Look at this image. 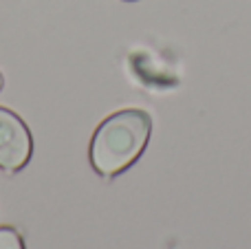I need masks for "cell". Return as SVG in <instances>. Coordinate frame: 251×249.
<instances>
[{
    "label": "cell",
    "instance_id": "6da1fadb",
    "mask_svg": "<svg viewBox=\"0 0 251 249\" xmlns=\"http://www.w3.org/2000/svg\"><path fill=\"white\" fill-rule=\"evenodd\" d=\"M152 132V119L141 108L113 113L97 126L88 146L93 170L104 179H113L139 161Z\"/></svg>",
    "mask_w": 251,
    "mask_h": 249
},
{
    "label": "cell",
    "instance_id": "7a4b0ae2",
    "mask_svg": "<svg viewBox=\"0 0 251 249\" xmlns=\"http://www.w3.org/2000/svg\"><path fill=\"white\" fill-rule=\"evenodd\" d=\"M33 154V137L20 115L0 106V170L20 172Z\"/></svg>",
    "mask_w": 251,
    "mask_h": 249
},
{
    "label": "cell",
    "instance_id": "3957f363",
    "mask_svg": "<svg viewBox=\"0 0 251 249\" xmlns=\"http://www.w3.org/2000/svg\"><path fill=\"white\" fill-rule=\"evenodd\" d=\"M0 249H26L22 234L11 225H2L0 227Z\"/></svg>",
    "mask_w": 251,
    "mask_h": 249
},
{
    "label": "cell",
    "instance_id": "277c9868",
    "mask_svg": "<svg viewBox=\"0 0 251 249\" xmlns=\"http://www.w3.org/2000/svg\"><path fill=\"white\" fill-rule=\"evenodd\" d=\"M2 86H4V77H2V73H0V91H2Z\"/></svg>",
    "mask_w": 251,
    "mask_h": 249
},
{
    "label": "cell",
    "instance_id": "5b68a950",
    "mask_svg": "<svg viewBox=\"0 0 251 249\" xmlns=\"http://www.w3.org/2000/svg\"><path fill=\"white\" fill-rule=\"evenodd\" d=\"M128 2H130V0H128Z\"/></svg>",
    "mask_w": 251,
    "mask_h": 249
}]
</instances>
